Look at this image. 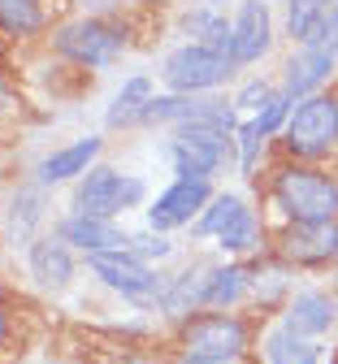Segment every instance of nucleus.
Here are the masks:
<instances>
[{
    "label": "nucleus",
    "mask_w": 338,
    "mask_h": 364,
    "mask_svg": "<svg viewBox=\"0 0 338 364\" xmlns=\"http://www.w3.org/2000/svg\"><path fill=\"white\" fill-rule=\"evenodd\" d=\"M269 200L286 221H338V178L317 161H291L269 178Z\"/></svg>",
    "instance_id": "f257e3e1"
},
{
    "label": "nucleus",
    "mask_w": 338,
    "mask_h": 364,
    "mask_svg": "<svg viewBox=\"0 0 338 364\" xmlns=\"http://www.w3.org/2000/svg\"><path fill=\"white\" fill-rule=\"evenodd\" d=\"M130 48V26L109 14H78L53 31V53L78 70H109Z\"/></svg>",
    "instance_id": "f03ea898"
},
{
    "label": "nucleus",
    "mask_w": 338,
    "mask_h": 364,
    "mask_svg": "<svg viewBox=\"0 0 338 364\" xmlns=\"http://www.w3.org/2000/svg\"><path fill=\"white\" fill-rule=\"evenodd\" d=\"M165 161L174 169V178H217L226 173V165H234V130L221 122H182L169 126L165 139Z\"/></svg>",
    "instance_id": "7ed1b4c3"
},
{
    "label": "nucleus",
    "mask_w": 338,
    "mask_h": 364,
    "mask_svg": "<svg viewBox=\"0 0 338 364\" xmlns=\"http://www.w3.org/2000/svg\"><path fill=\"white\" fill-rule=\"evenodd\" d=\"M248 347H252V326L226 308H204L178 326V355L191 360H243Z\"/></svg>",
    "instance_id": "20e7f679"
},
{
    "label": "nucleus",
    "mask_w": 338,
    "mask_h": 364,
    "mask_svg": "<svg viewBox=\"0 0 338 364\" xmlns=\"http://www.w3.org/2000/svg\"><path fill=\"white\" fill-rule=\"evenodd\" d=\"M282 148L295 161H325L338 148V91H317V96L295 100L282 130Z\"/></svg>",
    "instance_id": "39448f33"
},
{
    "label": "nucleus",
    "mask_w": 338,
    "mask_h": 364,
    "mask_svg": "<svg viewBox=\"0 0 338 364\" xmlns=\"http://www.w3.org/2000/svg\"><path fill=\"white\" fill-rule=\"evenodd\" d=\"M234 61L221 48H208V43L186 39L178 48H169L161 57V82L178 96H213L217 87H226L234 78Z\"/></svg>",
    "instance_id": "423d86ee"
},
{
    "label": "nucleus",
    "mask_w": 338,
    "mask_h": 364,
    "mask_svg": "<svg viewBox=\"0 0 338 364\" xmlns=\"http://www.w3.org/2000/svg\"><path fill=\"white\" fill-rule=\"evenodd\" d=\"M196 230L204 239H213L221 247V256H230V260L260 252V239H265V225H260L256 208L243 196H234V191H217L208 200V208L196 221Z\"/></svg>",
    "instance_id": "0eeeda50"
},
{
    "label": "nucleus",
    "mask_w": 338,
    "mask_h": 364,
    "mask_svg": "<svg viewBox=\"0 0 338 364\" xmlns=\"http://www.w3.org/2000/svg\"><path fill=\"white\" fill-rule=\"evenodd\" d=\"M143 204H148V182L113 165L87 169L74 187V213H91V217H126L130 208H143Z\"/></svg>",
    "instance_id": "6e6552de"
},
{
    "label": "nucleus",
    "mask_w": 338,
    "mask_h": 364,
    "mask_svg": "<svg viewBox=\"0 0 338 364\" xmlns=\"http://www.w3.org/2000/svg\"><path fill=\"white\" fill-rule=\"evenodd\" d=\"M87 273L100 287H109V291H117L122 299H134V304H157L161 299V287H165V273L152 260L134 256L130 247L87 256Z\"/></svg>",
    "instance_id": "1a4fd4ad"
},
{
    "label": "nucleus",
    "mask_w": 338,
    "mask_h": 364,
    "mask_svg": "<svg viewBox=\"0 0 338 364\" xmlns=\"http://www.w3.org/2000/svg\"><path fill=\"white\" fill-rule=\"evenodd\" d=\"M213 196H217V178H196V173H186V178H174L143 213H148V225H152V230L169 235V230H182V225L200 221V213L208 208Z\"/></svg>",
    "instance_id": "9d476101"
},
{
    "label": "nucleus",
    "mask_w": 338,
    "mask_h": 364,
    "mask_svg": "<svg viewBox=\"0 0 338 364\" xmlns=\"http://www.w3.org/2000/svg\"><path fill=\"white\" fill-rule=\"evenodd\" d=\"M273 252L291 269H334V260H338V221H286Z\"/></svg>",
    "instance_id": "9b49d317"
},
{
    "label": "nucleus",
    "mask_w": 338,
    "mask_h": 364,
    "mask_svg": "<svg viewBox=\"0 0 338 364\" xmlns=\"http://www.w3.org/2000/svg\"><path fill=\"white\" fill-rule=\"evenodd\" d=\"M273 9L269 0H238L230 14V61L238 70H248L256 61H265L273 53Z\"/></svg>",
    "instance_id": "f8f14e48"
},
{
    "label": "nucleus",
    "mask_w": 338,
    "mask_h": 364,
    "mask_svg": "<svg viewBox=\"0 0 338 364\" xmlns=\"http://www.w3.org/2000/svg\"><path fill=\"white\" fill-rule=\"evenodd\" d=\"M338 74V53L329 43H295V53L286 57V70H282V91L291 100H304V96H317V91H329Z\"/></svg>",
    "instance_id": "ddd939ff"
},
{
    "label": "nucleus",
    "mask_w": 338,
    "mask_h": 364,
    "mask_svg": "<svg viewBox=\"0 0 338 364\" xmlns=\"http://www.w3.org/2000/svg\"><path fill=\"white\" fill-rule=\"evenodd\" d=\"M26 269H31V278L39 282V291L61 295V291H70V282H74L78 260H74V247L53 230V235H35V239L26 243Z\"/></svg>",
    "instance_id": "4468645a"
},
{
    "label": "nucleus",
    "mask_w": 338,
    "mask_h": 364,
    "mask_svg": "<svg viewBox=\"0 0 338 364\" xmlns=\"http://www.w3.org/2000/svg\"><path fill=\"white\" fill-rule=\"evenodd\" d=\"M282 326L304 338H325L329 330H338V295L325 287H300L282 304Z\"/></svg>",
    "instance_id": "2eb2a0df"
},
{
    "label": "nucleus",
    "mask_w": 338,
    "mask_h": 364,
    "mask_svg": "<svg viewBox=\"0 0 338 364\" xmlns=\"http://www.w3.org/2000/svg\"><path fill=\"white\" fill-rule=\"evenodd\" d=\"M105 152V139L100 134H83V139L65 144V148H53L48 156H39L35 165V182L39 187H61V182H78L87 169H95Z\"/></svg>",
    "instance_id": "dca6fc26"
},
{
    "label": "nucleus",
    "mask_w": 338,
    "mask_h": 364,
    "mask_svg": "<svg viewBox=\"0 0 338 364\" xmlns=\"http://www.w3.org/2000/svg\"><path fill=\"white\" fill-rule=\"evenodd\" d=\"M57 235L83 252V256H95V252H117V247H130V235L117 225V217H91V213H65Z\"/></svg>",
    "instance_id": "f3484780"
},
{
    "label": "nucleus",
    "mask_w": 338,
    "mask_h": 364,
    "mask_svg": "<svg viewBox=\"0 0 338 364\" xmlns=\"http://www.w3.org/2000/svg\"><path fill=\"white\" fill-rule=\"evenodd\" d=\"M208 273L213 264L208 260H191L186 269H178L174 278H165L161 287V299L157 308L169 316V321H186V316H196L204 312V291H208Z\"/></svg>",
    "instance_id": "a211bd4d"
},
{
    "label": "nucleus",
    "mask_w": 338,
    "mask_h": 364,
    "mask_svg": "<svg viewBox=\"0 0 338 364\" xmlns=\"http://www.w3.org/2000/svg\"><path fill=\"white\" fill-rule=\"evenodd\" d=\"M338 0H286V35L291 43H329Z\"/></svg>",
    "instance_id": "6ab92c4d"
},
{
    "label": "nucleus",
    "mask_w": 338,
    "mask_h": 364,
    "mask_svg": "<svg viewBox=\"0 0 338 364\" xmlns=\"http://www.w3.org/2000/svg\"><path fill=\"white\" fill-rule=\"evenodd\" d=\"M152 96H157V91H152V78H148V74H130V78L117 87V96L109 100V109H105V126H109V130H134V126H143Z\"/></svg>",
    "instance_id": "aec40b11"
},
{
    "label": "nucleus",
    "mask_w": 338,
    "mask_h": 364,
    "mask_svg": "<svg viewBox=\"0 0 338 364\" xmlns=\"http://www.w3.org/2000/svg\"><path fill=\"white\" fill-rule=\"evenodd\" d=\"M252 295V269L238 260H221L208 273V291H204V308H238Z\"/></svg>",
    "instance_id": "412c9836"
},
{
    "label": "nucleus",
    "mask_w": 338,
    "mask_h": 364,
    "mask_svg": "<svg viewBox=\"0 0 338 364\" xmlns=\"http://www.w3.org/2000/svg\"><path fill=\"white\" fill-rule=\"evenodd\" d=\"M321 360H325L321 338H304L286 326H278L265 338V364H321Z\"/></svg>",
    "instance_id": "4be33fe9"
},
{
    "label": "nucleus",
    "mask_w": 338,
    "mask_h": 364,
    "mask_svg": "<svg viewBox=\"0 0 338 364\" xmlns=\"http://www.w3.org/2000/svg\"><path fill=\"white\" fill-rule=\"evenodd\" d=\"M182 31L196 39V43H208V48L230 53V18H226L217 5H208V0L182 14Z\"/></svg>",
    "instance_id": "5701e85b"
},
{
    "label": "nucleus",
    "mask_w": 338,
    "mask_h": 364,
    "mask_svg": "<svg viewBox=\"0 0 338 364\" xmlns=\"http://www.w3.org/2000/svg\"><path fill=\"white\" fill-rule=\"evenodd\" d=\"M48 26L43 0H0V31L14 39H35Z\"/></svg>",
    "instance_id": "b1692460"
},
{
    "label": "nucleus",
    "mask_w": 338,
    "mask_h": 364,
    "mask_svg": "<svg viewBox=\"0 0 338 364\" xmlns=\"http://www.w3.org/2000/svg\"><path fill=\"white\" fill-rule=\"evenodd\" d=\"M43 191L48 187H18L14 191V204H9V230L18 235V239H31V230L43 221Z\"/></svg>",
    "instance_id": "393cba45"
},
{
    "label": "nucleus",
    "mask_w": 338,
    "mask_h": 364,
    "mask_svg": "<svg viewBox=\"0 0 338 364\" xmlns=\"http://www.w3.org/2000/svg\"><path fill=\"white\" fill-rule=\"evenodd\" d=\"M265 139H269V134H265L252 117L238 122V130H234V169L243 173V178H252V173H256L260 152H265Z\"/></svg>",
    "instance_id": "a878e982"
},
{
    "label": "nucleus",
    "mask_w": 338,
    "mask_h": 364,
    "mask_svg": "<svg viewBox=\"0 0 338 364\" xmlns=\"http://www.w3.org/2000/svg\"><path fill=\"white\" fill-rule=\"evenodd\" d=\"M291 109H295V100H291V96H286V91L278 87L273 96L265 100V109H260L252 122H256V126L269 134V139H273V134H282V130H286V117H291ZM238 122H243V117H238Z\"/></svg>",
    "instance_id": "bb28decb"
},
{
    "label": "nucleus",
    "mask_w": 338,
    "mask_h": 364,
    "mask_svg": "<svg viewBox=\"0 0 338 364\" xmlns=\"http://www.w3.org/2000/svg\"><path fill=\"white\" fill-rule=\"evenodd\" d=\"M273 91H278V87H273L269 78H248V82H243V91H238L230 105H234V113H238V117H256V113L265 109V100L273 96Z\"/></svg>",
    "instance_id": "cd10ccee"
},
{
    "label": "nucleus",
    "mask_w": 338,
    "mask_h": 364,
    "mask_svg": "<svg viewBox=\"0 0 338 364\" xmlns=\"http://www.w3.org/2000/svg\"><path fill=\"white\" fill-rule=\"evenodd\" d=\"M130 252H134V256H143V260H157V264H161V260H169V256H174V239L148 225V230L130 235Z\"/></svg>",
    "instance_id": "c85d7f7f"
},
{
    "label": "nucleus",
    "mask_w": 338,
    "mask_h": 364,
    "mask_svg": "<svg viewBox=\"0 0 338 364\" xmlns=\"http://www.w3.org/2000/svg\"><path fill=\"white\" fill-rule=\"evenodd\" d=\"M83 5V14H109V9H122L117 0H78Z\"/></svg>",
    "instance_id": "c756f323"
},
{
    "label": "nucleus",
    "mask_w": 338,
    "mask_h": 364,
    "mask_svg": "<svg viewBox=\"0 0 338 364\" xmlns=\"http://www.w3.org/2000/svg\"><path fill=\"white\" fill-rule=\"evenodd\" d=\"M9 334H14V316L5 312V299H0V347H9Z\"/></svg>",
    "instance_id": "7c9ffc66"
},
{
    "label": "nucleus",
    "mask_w": 338,
    "mask_h": 364,
    "mask_svg": "<svg viewBox=\"0 0 338 364\" xmlns=\"http://www.w3.org/2000/svg\"><path fill=\"white\" fill-rule=\"evenodd\" d=\"M174 364H243V360H191V355H178Z\"/></svg>",
    "instance_id": "2f4dec72"
},
{
    "label": "nucleus",
    "mask_w": 338,
    "mask_h": 364,
    "mask_svg": "<svg viewBox=\"0 0 338 364\" xmlns=\"http://www.w3.org/2000/svg\"><path fill=\"white\" fill-rule=\"evenodd\" d=\"M329 48L338 53V9H334V26H329Z\"/></svg>",
    "instance_id": "473e14b6"
},
{
    "label": "nucleus",
    "mask_w": 338,
    "mask_h": 364,
    "mask_svg": "<svg viewBox=\"0 0 338 364\" xmlns=\"http://www.w3.org/2000/svg\"><path fill=\"white\" fill-rule=\"evenodd\" d=\"M329 291L338 295V260H334V269H329Z\"/></svg>",
    "instance_id": "72a5a7b5"
},
{
    "label": "nucleus",
    "mask_w": 338,
    "mask_h": 364,
    "mask_svg": "<svg viewBox=\"0 0 338 364\" xmlns=\"http://www.w3.org/2000/svg\"><path fill=\"white\" fill-rule=\"evenodd\" d=\"M0 299H5V291H0Z\"/></svg>",
    "instance_id": "f704fd0d"
}]
</instances>
